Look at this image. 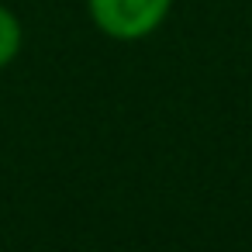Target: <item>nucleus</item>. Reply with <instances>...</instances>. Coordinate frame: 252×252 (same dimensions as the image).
Instances as JSON below:
<instances>
[{
	"mask_svg": "<svg viewBox=\"0 0 252 252\" xmlns=\"http://www.w3.org/2000/svg\"><path fill=\"white\" fill-rule=\"evenodd\" d=\"M173 0H87L94 25L114 42L149 38L169 14Z\"/></svg>",
	"mask_w": 252,
	"mask_h": 252,
	"instance_id": "1",
	"label": "nucleus"
},
{
	"mask_svg": "<svg viewBox=\"0 0 252 252\" xmlns=\"http://www.w3.org/2000/svg\"><path fill=\"white\" fill-rule=\"evenodd\" d=\"M21 45H25V28H21L18 14L0 4V69H7L18 59Z\"/></svg>",
	"mask_w": 252,
	"mask_h": 252,
	"instance_id": "2",
	"label": "nucleus"
}]
</instances>
